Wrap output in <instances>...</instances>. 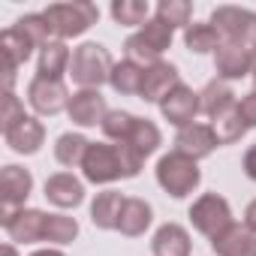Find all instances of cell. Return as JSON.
<instances>
[{
	"instance_id": "1",
	"label": "cell",
	"mask_w": 256,
	"mask_h": 256,
	"mask_svg": "<svg viewBox=\"0 0 256 256\" xmlns=\"http://www.w3.org/2000/svg\"><path fill=\"white\" fill-rule=\"evenodd\" d=\"M142 163H145V157H139L124 142H114V145L90 142V148L84 154V163H82V172L90 184H112V181H120V178H136Z\"/></svg>"
},
{
	"instance_id": "2",
	"label": "cell",
	"mask_w": 256,
	"mask_h": 256,
	"mask_svg": "<svg viewBox=\"0 0 256 256\" xmlns=\"http://www.w3.org/2000/svg\"><path fill=\"white\" fill-rule=\"evenodd\" d=\"M112 70H114V60L108 48L100 42H84L72 52L70 76L82 90H100V84L112 78Z\"/></svg>"
},
{
	"instance_id": "3",
	"label": "cell",
	"mask_w": 256,
	"mask_h": 256,
	"mask_svg": "<svg viewBox=\"0 0 256 256\" xmlns=\"http://www.w3.org/2000/svg\"><path fill=\"white\" fill-rule=\"evenodd\" d=\"M199 181H202V172H199V166H196L193 157H184V154H178V151L160 157V163H157V184H160L172 199L190 196V193L199 187Z\"/></svg>"
},
{
	"instance_id": "4",
	"label": "cell",
	"mask_w": 256,
	"mask_h": 256,
	"mask_svg": "<svg viewBox=\"0 0 256 256\" xmlns=\"http://www.w3.org/2000/svg\"><path fill=\"white\" fill-rule=\"evenodd\" d=\"M42 16L58 40H70V36H82L90 24H96L100 10L88 0H72V4H52Z\"/></svg>"
},
{
	"instance_id": "5",
	"label": "cell",
	"mask_w": 256,
	"mask_h": 256,
	"mask_svg": "<svg viewBox=\"0 0 256 256\" xmlns=\"http://www.w3.org/2000/svg\"><path fill=\"white\" fill-rule=\"evenodd\" d=\"M172 46V28L163 24L160 18H151L139 34H133L130 40L124 42L126 48V60H136L142 66H151L160 60V54Z\"/></svg>"
},
{
	"instance_id": "6",
	"label": "cell",
	"mask_w": 256,
	"mask_h": 256,
	"mask_svg": "<svg viewBox=\"0 0 256 256\" xmlns=\"http://www.w3.org/2000/svg\"><path fill=\"white\" fill-rule=\"evenodd\" d=\"M211 24L217 28L223 42H235L247 52H256V12L241 6H217L211 12Z\"/></svg>"
},
{
	"instance_id": "7",
	"label": "cell",
	"mask_w": 256,
	"mask_h": 256,
	"mask_svg": "<svg viewBox=\"0 0 256 256\" xmlns=\"http://www.w3.org/2000/svg\"><path fill=\"white\" fill-rule=\"evenodd\" d=\"M190 223H193L196 232H202V235H208V238H217L223 229L232 226V208H229V202H226L223 196L205 193V196H199V199L193 202V208H190Z\"/></svg>"
},
{
	"instance_id": "8",
	"label": "cell",
	"mask_w": 256,
	"mask_h": 256,
	"mask_svg": "<svg viewBox=\"0 0 256 256\" xmlns=\"http://www.w3.org/2000/svg\"><path fill=\"white\" fill-rule=\"evenodd\" d=\"M4 229L12 241L22 244H36L46 241V229H48V214L36 211V208H16V211H4Z\"/></svg>"
},
{
	"instance_id": "9",
	"label": "cell",
	"mask_w": 256,
	"mask_h": 256,
	"mask_svg": "<svg viewBox=\"0 0 256 256\" xmlns=\"http://www.w3.org/2000/svg\"><path fill=\"white\" fill-rule=\"evenodd\" d=\"M28 102L36 114H58L70 106V90L64 82H54V78H42L36 76L30 84H28Z\"/></svg>"
},
{
	"instance_id": "10",
	"label": "cell",
	"mask_w": 256,
	"mask_h": 256,
	"mask_svg": "<svg viewBox=\"0 0 256 256\" xmlns=\"http://www.w3.org/2000/svg\"><path fill=\"white\" fill-rule=\"evenodd\" d=\"M178 84H181L178 70H175L172 64H166V60H157V64H151V66H145L139 100H145V102H163Z\"/></svg>"
},
{
	"instance_id": "11",
	"label": "cell",
	"mask_w": 256,
	"mask_h": 256,
	"mask_svg": "<svg viewBox=\"0 0 256 256\" xmlns=\"http://www.w3.org/2000/svg\"><path fill=\"white\" fill-rule=\"evenodd\" d=\"M217 133L211 124H190V126H181L178 136H175V151L184 154V157H193V160H202L208 157L214 148H217Z\"/></svg>"
},
{
	"instance_id": "12",
	"label": "cell",
	"mask_w": 256,
	"mask_h": 256,
	"mask_svg": "<svg viewBox=\"0 0 256 256\" xmlns=\"http://www.w3.org/2000/svg\"><path fill=\"white\" fill-rule=\"evenodd\" d=\"M34 190V175L22 166H4L0 172V199H4V208L6 211H16L28 202Z\"/></svg>"
},
{
	"instance_id": "13",
	"label": "cell",
	"mask_w": 256,
	"mask_h": 256,
	"mask_svg": "<svg viewBox=\"0 0 256 256\" xmlns=\"http://www.w3.org/2000/svg\"><path fill=\"white\" fill-rule=\"evenodd\" d=\"M160 112L169 124H175L178 130L181 126H190L193 118L199 114V94H193L187 84H178L163 102H160Z\"/></svg>"
},
{
	"instance_id": "14",
	"label": "cell",
	"mask_w": 256,
	"mask_h": 256,
	"mask_svg": "<svg viewBox=\"0 0 256 256\" xmlns=\"http://www.w3.org/2000/svg\"><path fill=\"white\" fill-rule=\"evenodd\" d=\"M66 114L78 126H96V124H102V118L108 114V108H106V100H102L100 90H78V94L70 96Z\"/></svg>"
},
{
	"instance_id": "15",
	"label": "cell",
	"mask_w": 256,
	"mask_h": 256,
	"mask_svg": "<svg viewBox=\"0 0 256 256\" xmlns=\"http://www.w3.org/2000/svg\"><path fill=\"white\" fill-rule=\"evenodd\" d=\"M214 66H217V76L226 82L244 78L253 72V52H247L244 46H235V42H223L214 52Z\"/></svg>"
},
{
	"instance_id": "16",
	"label": "cell",
	"mask_w": 256,
	"mask_h": 256,
	"mask_svg": "<svg viewBox=\"0 0 256 256\" xmlns=\"http://www.w3.org/2000/svg\"><path fill=\"white\" fill-rule=\"evenodd\" d=\"M211 250L217 256H256V232L232 223L217 238H211Z\"/></svg>"
},
{
	"instance_id": "17",
	"label": "cell",
	"mask_w": 256,
	"mask_h": 256,
	"mask_svg": "<svg viewBox=\"0 0 256 256\" xmlns=\"http://www.w3.org/2000/svg\"><path fill=\"white\" fill-rule=\"evenodd\" d=\"M46 199L58 208H76L84 199V184L72 172H58L46 181Z\"/></svg>"
},
{
	"instance_id": "18",
	"label": "cell",
	"mask_w": 256,
	"mask_h": 256,
	"mask_svg": "<svg viewBox=\"0 0 256 256\" xmlns=\"http://www.w3.org/2000/svg\"><path fill=\"white\" fill-rule=\"evenodd\" d=\"M4 139H6V145L16 151V154H36L40 148H42V142H46V126L36 120V118H24V120H18L12 130H6L4 133Z\"/></svg>"
},
{
	"instance_id": "19",
	"label": "cell",
	"mask_w": 256,
	"mask_h": 256,
	"mask_svg": "<svg viewBox=\"0 0 256 256\" xmlns=\"http://www.w3.org/2000/svg\"><path fill=\"white\" fill-rule=\"evenodd\" d=\"M235 106H238V102H235V94H232V88H229L223 78L208 82V84L202 88V94H199V112L208 114L211 120L223 118V114L232 112Z\"/></svg>"
},
{
	"instance_id": "20",
	"label": "cell",
	"mask_w": 256,
	"mask_h": 256,
	"mask_svg": "<svg viewBox=\"0 0 256 256\" xmlns=\"http://www.w3.org/2000/svg\"><path fill=\"white\" fill-rule=\"evenodd\" d=\"M151 220H154V211H151V205L145 199L126 196L120 220H118V232L126 235V238H139V235H145V229L151 226Z\"/></svg>"
},
{
	"instance_id": "21",
	"label": "cell",
	"mask_w": 256,
	"mask_h": 256,
	"mask_svg": "<svg viewBox=\"0 0 256 256\" xmlns=\"http://www.w3.org/2000/svg\"><path fill=\"white\" fill-rule=\"evenodd\" d=\"M70 60H72V54H70L66 42H64V40H52L48 46H42V48H40L36 76L60 82V78H64V72H70Z\"/></svg>"
},
{
	"instance_id": "22",
	"label": "cell",
	"mask_w": 256,
	"mask_h": 256,
	"mask_svg": "<svg viewBox=\"0 0 256 256\" xmlns=\"http://www.w3.org/2000/svg\"><path fill=\"white\" fill-rule=\"evenodd\" d=\"M151 250H154V256H190V235L184 226L166 223L154 232Z\"/></svg>"
},
{
	"instance_id": "23",
	"label": "cell",
	"mask_w": 256,
	"mask_h": 256,
	"mask_svg": "<svg viewBox=\"0 0 256 256\" xmlns=\"http://www.w3.org/2000/svg\"><path fill=\"white\" fill-rule=\"evenodd\" d=\"M124 202H126V196L118 193V190L96 193V199H94V205H90V220H94V226H96V229H118Z\"/></svg>"
},
{
	"instance_id": "24",
	"label": "cell",
	"mask_w": 256,
	"mask_h": 256,
	"mask_svg": "<svg viewBox=\"0 0 256 256\" xmlns=\"http://www.w3.org/2000/svg\"><path fill=\"white\" fill-rule=\"evenodd\" d=\"M142 76H145V66L142 64H136V60H120V64H114L108 84L118 94H124V96H133V94L142 90Z\"/></svg>"
},
{
	"instance_id": "25",
	"label": "cell",
	"mask_w": 256,
	"mask_h": 256,
	"mask_svg": "<svg viewBox=\"0 0 256 256\" xmlns=\"http://www.w3.org/2000/svg\"><path fill=\"white\" fill-rule=\"evenodd\" d=\"M88 148H90V142H88L84 136H78V133H64V136L58 139V145H54V157H58L60 166L76 169V166L84 163Z\"/></svg>"
},
{
	"instance_id": "26",
	"label": "cell",
	"mask_w": 256,
	"mask_h": 256,
	"mask_svg": "<svg viewBox=\"0 0 256 256\" xmlns=\"http://www.w3.org/2000/svg\"><path fill=\"white\" fill-rule=\"evenodd\" d=\"M184 46L196 54H205V52H217L223 46V36L217 34V28L208 22V24H190L184 30Z\"/></svg>"
},
{
	"instance_id": "27",
	"label": "cell",
	"mask_w": 256,
	"mask_h": 256,
	"mask_svg": "<svg viewBox=\"0 0 256 256\" xmlns=\"http://www.w3.org/2000/svg\"><path fill=\"white\" fill-rule=\"evenodd\" d=\"M124 145H130L139 157H151L160 148V130H157L148 118H139L136 126H133V133H130V139H126Z\"/></svg>"
},
{
	"instance_id": "28",
	"label": "cell",
	"mask_w": 256,
	"mask_h": 256,
	"mask_svg": "<svg viewBox=\"0 0 256 256\" xmlns=\"http://www.w3.org/2000/svg\"><path fill=\"white\" fill-rule=\"evenodd\" d=\"M34 48H36V46H34V42H30V40H28V36H24L16 24H12V28H6L4 34H0V54L12 58L18 66H22V64L34 54Z\"/></svg>"
},
{
	"instance_id": "29",
	"label": "cell",
	"mask_w": 256,
	"mask_h": 256,
	"mask_svg": "<svg viewBox=\"0 0 256 256\" xmlns=\"http://www.w3.org/2000/svg\"><path fill=\"white\" fill-rule=\"evenodd\" d=\"M112 18L124 28L148 24V4L145 0H114L112 4Z\"/></svg>"
},
{
	"instance_id": "30",
	"label": "cell",
	"mask_w": 256,
	"mask_h": 256,
	"mask_svg": "<svg viewBox=\"0 0 256 256\" xmlns=\"http://www.w3.org/2000/svg\"><path fill=\"white\" fill-rule=\"evenodd\" d=\"M136 114H130V112H108L106 118H102V136L106 139H112V142H126L130 139V133H133V126H136Z\"/></svg>"
},
{
	"instance_id": "31",
	"label": "cell",
	"mask_w": 256,
	"mask_h": 256,
	"mask_svg": "<svg viewBox=\"0 0 256 256\" xmlns=\"http://www.w3.org/2000/svg\"><path fill=\"white\" fill-rule=\"evenodd\" d=\"M211 126H214V133H217V142H220V145H232V142H238V139L247 133V124L241 120L238 106H235L232 112H226L223 118L211 120Z\"/></svg>"
},
{
	"instance_id": "32",
	"label": "cell",
	"mask_w": 256,
	"mask_h": 256,
	"mask_svg": "<svg viewBox=\"0 0 256 256\" xmlns=\"http://www.w3.org/2000/svg\"><path fill=\"white\" fill-rule=\"evenodd\" d=\"M190 16H193V6L187 0H160V6H157V18L163 24H169L172 30L175 28H190Z\"/></svg>"
},
{
	"instance_id": "33",
	"label": "cell",
	"mask_w": 256,
	"mask_h": 256,
	"mask_svg": "<svg viewBox=\"0 0 256 256\" xmlns=\"http://www.w3.org/2000/svg\"><path fill=\"white\" fill-rule=\"evenodd\" d=\"M16 28L36 46V48H42V46H48L52 40V28H48V22H46V16H24V18H18L16 22Z\"/></svg>"
},
{
	"instance_id": "34",
	"label": "cell",
	"mask_w": 256,
	"mask_h": 256,
	"mask_svg": "<svg viewBox=\"0 0 256 256\" xmlns=\"http://www.w3.org/2000/svg\"><path fill=\"white\" fill-rule=\"evenodd\" d=\"M78 235V223L76 217H64V214H48V229H46V241L54 244H70Z\"/></svg>"
},
{
	"instance_id": "35",
	"label": "cell",
	"mask_w": 256,
	"mask_h": 256,
	"mask_svg": "<svg viewBox=\"0 0 256 256\" xmlns=\"http://www.w3.org/2000/svg\"><path fill=\"white\" fill-rule=\"evenodd\" d=\"M24 118H28V114H24L22 100H18L12 90H4V106H0V126H4V133L12 130V126H16L18 120H24Z\"/></svg>"
},
{
	"instance_id": "36",
	"label": "cell",
	"mask_w": 256,
	"mask_h": 256,
	"mask_svg": "<svg viewBox=\"0 0 256 256\" xmlns=\"http://www.w3.org/2000/svg\"><path fill=\"white\" fill-rule=\"evenodd\" d=\"M238 114H241V120L247 124V130H250V126H256V90H250L247 96H241Z\"/></svg>"
},
{
	"instance_id": "37",
	"label": "cell",
	"mask_w": 256,
	"mask_h": 256,
	"mask_svg": "<svg viewBox=\"0 0 256 256\" xmlns=\"http://www.w3.org/2000/svg\"><path fill=\"white\" fill-rule=\"evenodd\" d=\"M244 172H247V178H253V181H256V145L244 154Z\"/></svg>"
},
{
	"instance_id": "38",
	"label": "cell",
	"mask_w": 256,
	"mask_h": 256,
	"mask_svg": "<svg viewBox=\"0 0 256 256\" xmlns=\"http://www.w3.org/2000/svg\"><path fill=\"white\" fill-rule=\"evenodd\" d=\"M244 226L250 229V232H256V199L247 205V211H244Z\"/></svg>"
},
{
	"instance_id": "39",
	"label": "cell",
	"mask_w": 256,
	"mask_h": 256,
	"mask_svg": "<svg viewBox=\"0 0 256 256\" xmlns=\"http://www.w3.org/2000/svg\"><path fill=\"white\" fill-rule=\"evenodd\" d=\"M0 256H18V253H16L12 244H4V247H0Z\"/></svg>"
},
{
	"instance_id": "40",
	"label": "cell",
	"mask_w": 256,
	"mask_h": 256,
	"mask_svg": "<svg viewBox=\"0 0 256 256\" xmlns=\"http://www.w3.org/2000/svg\"><path fill=\"white\" fill-rule=\"evenodd\" d=\"M30 256H64L60 250H36V253H30Z\"/></svg>"
},
{
	"instance_id": "41",
	"label": "cell",
	"mask_w": 256,
	"mask_h": 256,
	"mask_svg": "<svg viewBox=\"0 0 256 256\" xmlns=\"http://www.w3.org/2000/svg\"><path fill=\"white\" fill-rule=\"evenodd\" d=\"M250 76H253V82H256V52H253V72H250Z\"/></svg>"
}]
</instances>
